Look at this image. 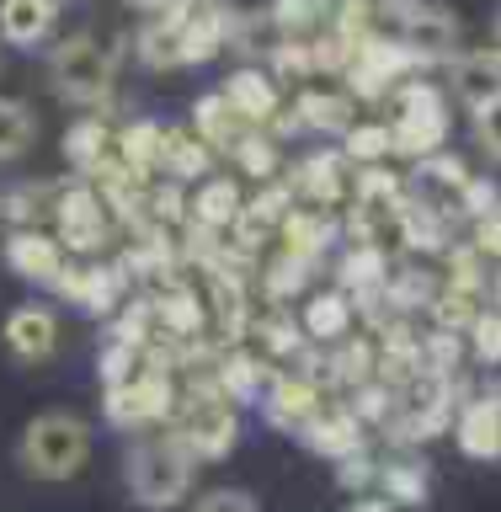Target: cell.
I'll list each match as a JSON object with an SVG mask.
<instances>
[{"label":"cell","mask_w":501,"mask_h":512,"mask_svg":"<svg viewBox=\"0 0 501 512\" xmlns=\"http://www.w3.org/2000/svg\"><path fill=\"white\" fill-rule=\"evenodd\" d=\"M91 459V432L75 422L70 411H43L38 422H27L22 432V464L38 480H70L86 470Z\"/></svg>","instance_id":"1"},{"label":"cell","mask_w":501,"mask_h":512,"mask_svg":"<svg viewBox=\"0 0 501 512\" xmlns=\"http://www.w3.org/2000/svg\"><path fill=\"white\" fill-rule=\"evenodd\" d=\"M128 491L139 507H176L192 491V454L182 443H144L128 459Z\"/></svg>","instance_id":"2"},{"label":"cell","mask_w":501,"mask_h":512,"mask_svg":"<svg viewBox=\"0 0 501 512\" xmlns=\"http://www.w3.org/2000/svg\"><path fill=\"white\" fill-rule=\"evenodd\" d=\"M112 54L96 38H64L54 48V59H48V80H54V91L64 102H102L112 91Z\"/></svg>","instance_id":"3"},{"label":"cell","mask_w":501,"mask_h":512,"mask_svg":"<svg viewBox=\"0 0 501 512\" xmlns=\"http://www.w3.org/2000/svg\"><path fill=\"white\" fill-rule=\"evenodd\" d=\"M406 16V48L416 59H459V22H454V11H443V6H411V11H400Z\"/></svg>","instance_id":"4"},{"label":"cell","mask_w":501,"mask_h":512,"mask_svg":"<svg viewBox=\"0 0 501 512\" xmlns=\"http://www.w3.org/2000/svg\"><path fill=\"white\" fill-rule=\"evenodd\" d=\"M6 347L22 363H38L59 347V320L43 310V304H22V310L6 315Z\"/></svg>","instance_id":"5"},{"label":"cell","mask_w":501,"mask_h":512,"mask_svg":"<svg viewBox=\"0 0 501 512\" xmlns=\"http://www.w3.org/2000/svg\"><path fill=\"white\" fill-rule=\"evenodd\" d=\"M59 6L54 0H0V38L16 48H32L54 32Z\"/></svg>","instance_id":"6"},{"label":"cell","mask_w":501,"mask_h":512,"mask_svg":"<svg viewBox=\"0 0 501 512\" xmlns=\"http://www.w3.org/2000/svg\"><path fill=\"white\" fill-rule=\"evenodd\" d=\"M454 91L475 107H486L501 96V54H464L454 59Z\"/></svg>","instance_id":"7"},{"label":"cell","mask_w":501,"mask_h":512,"mask_svg":"<svg viewBox=\"0 0 501 512\" xmlns=\"http://www.w3.org/2000/svg\"><path fill=\"white\" fill-rule=\"evenodd\" d=\"M459 443H464V454H475V459H496L501 454V406H475L470 416L459 422Z\"/></svg>","instance_id":"8"},{"label":"cell","mask_w":501,"mask_h":512,"mask_svg":"<svg viewBox=\"0 0 501 512\" xmlns=\"http://www.w3.org/2000/svg\"><path fill=\"white\" fill-rule=\"evenodd\" d=\"M38 134V118H32L27 102H11V96H0V160H16L32 144Z\"/></svg>","instance_id":"9"},{"label":"cell","mask_w":501,"mask_h":512,"mask_svg":"<svg viewBox=\"0 0 501 512\" xmlns=\"http://www.w3.org/2000/svg\"><path fill=\"white\" fill-rule=\"evenodd\" d=\"M230 416H224V406H198L192 411V427H187V438L192 448H208V454H219V448H230ZM187 448V454H192Z\"/></svg>","instance_id":"10"},{"label":"cell","mask_w":501,"mask_h":512,"mask_svg":"<svg viewBox=\"0 0 501 512\" xmlns=\"http://www.w3.org/2000/svg\"><path fill=\"white\" fill-rule=\"evenodd\" d=\"M192 512H262L256 507V496L251 491H235V486H224V491H208Z\"/></svg>","instance_id":"11"},{"label":"cell","mask_w":501,"mask_h":512,"mask_svg":"<svg viewBox=\"0 0 501 512\" xmlns=\"http://www.w3.org/2000/svg\"><path fill=\"white\" fill-rule=\"evenodd\" d=\"M475 139L501 160V96H496V102H486V107H475Z\"/></svg>","instance_id":"12"},{"label":"cell","mask_w":501,"mask_h":512,"mask_svg":"<svg viewBox=\"0 0 501 512\" xmlns=\"http://www.w3.org/2000/svg\"><path fill=\"white\" fill-rule=\"evenodd\" d=\"M358 11H374V16H400V11H411L416 0H352Z\"/></svg>","instance_id":"13"},{"label":"cell","mask_w":501,"mask_h":512,"mask_svg":"<svg viewBox=\"0 0 501 512\" xmlns=\"http://www.w3.org/2000/svg\"><path fill=\"white\" fill-rule=\"evenodd\" d=\"M486 246H491V251L501 256V214H496V219L486 224Z\"/></svg>","instance_id":"14"},{"label":"cell","mask_w":501,"mask_h":512,"mask_svg":"<svg viewBox=\"0 0 501 512\" xmlns=\"http://www.w3.org/2000/svg\"><path fill=\"white\" fill-rule=\"evenodd\" d=\"M491 54H501V11H496V22H491Z\"/></svg>","instance_id":"15"},{"label":"cell","mask_w":501,"mask_h":512,"mask_svg":"<svg viewBox=\"0 0 501 512\" xmlns=\"http://www.w3.org/2000/svg\"><path fill=\"white\" fill-rule=\"evenodd\" d=\"M134 6H166V0H134Z\"/></svg>","instance_id":"16"},{"label":"cell","mask_w":501,"mask_h":512,"mask_svg":"<svg viewBox=\"0 0 501 512\" xmlns=\"http://www.w3.org/2000/svg\"><path fill=\"white\" fill-rule=\"evenodd\" d=\"M54 6H64V0H54Z\"/></svg>","instance_id":"17"}]
</instances>
